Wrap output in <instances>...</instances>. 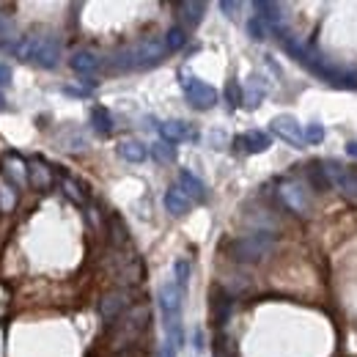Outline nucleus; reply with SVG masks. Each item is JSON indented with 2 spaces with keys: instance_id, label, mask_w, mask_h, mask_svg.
<instances>
[{
  "instance_id": "2",
  "label": "nucleus",
  "mask_w": 357,
  "mask_h": 357,
  "mask_svg": "<svg viewBox=\"0 0 357 357\" xmlns=\"http://www.w3.org/2000/svg\"><path fill=\"white\" fill-rule=\"evenodd\" d=\"M168 47H165V39H143L132 47H124L119 52H113L110 58V69L113 72H130V69H149V66H157L162 58H165Z\"/></svg>"
},
{
  "instance_id": "11",
  "label": "nucleus",
  "mask_w": 357,
  "mask_h": 357,
  "mask_svg": "<svg viewBox=\"0 0 357 357\" xmlns=\"http://www.w3.org/2000/svg\"><path fill=\"white\" fill-rule=\"evenodd\" d=\"M160 308H162L165 319H178V311H181V289L176 286V280L162 283V289H160Z\"/></svg>"
},
{
  "instance_id": "25",
  "label": "nucleus",
  "mask_w": 357,
  "mask_h": 357,
  "mask_svg": "<svg viewBox=\"0 0 357 357\" xmlns=\"http://www.w3.org/2000/svg\"><path fill=\"white\" fill-rule=\"evenodd\" d=\"M151 154L157 157V162H174V160H176V149H174L171 143H165V140L154 143V146H151Z\"/></svg>"
},
{
  "instance_id": "34",
  "label": "nucleus",
  "mask_w": 357,
  "mask_h": 357,
  "mask_svg": "<svg viewBox=\"0 0 357 357\" xmlns=\"http://www.w3.org/2000/svg\"><path fill=\"white\" fill-rule=\"evenodd\" d=\"M305 140L308 143H321L324 140V127L321 124H308L305 127Z\"/></svg>"
},
{
  "instance_id": "4",
  "label": "nucleus",
  "mask_w": 357,
  "mask_h": 357,
  "mask_svg": "<svg viewBox=\"0 0 357 357\" xmlns=\"http://www.w3.org/2000/svg\"><path fill=\"white\" fill-rule=\"evenodd\" d=\"M149 305H132L130 311L124 313L119 321H116V333L110 335V344H113V349H124V347H130L135 344L137 338H140V333L149 327Z\"/></svg>"
},
{
  "instance_id": "21",
  "label": "nucleus",
  "mask_w": 357,
  "mask_h": 357,
  "mask_svg": "<svg viewBox=\"0 0 357 357\" xmlns=\"http://www.w3.org/2000/svg\"><path fill=\"white\" fill-rule=\"evenodd\" d=\"M91 124L99 135H110L113 132V116L105 110V107H93L91 110Z\"/></svg>"
},
{
  "instance_id": "20",
  "label": "nucleus",
  "mask_w": 357,
  "mask_h": 357,
  "mask_svg": "<svg viewBox=\"0 0 357 357\" xmlns=\"http://www.w3.org/2000/svg\"><path fill=\"white\" fill-rule=\"evenodd\" d=\"M28 181L36 187V190H47L50 184H52V171L47 168L45 162H31V168H28Z\"/></svg>"
},
{
  "instance_id": "37",
  "label": "nucleus",
  "mask_w": 357,
  "mask_h": 357,
  "mask_svg": "<svg viewBox=\"0 0 357 357\" xmlns=\"http://www.w3.org/2000/svg\"><path fill=\"white\" fill-rule=\"evenodd\" d=\"M162 357H176V347H174L171 341H165V347H162Z\"/></svg>"
},
{
  "instance_id": "16",
  "label": "nucleus",
  "mask_w": 357,
  "mask_h": 357,
  "mask_svg": "<svg viewBox=\"0 0 357 357\" xmlns=\"http://www.w3.org/2000/svg\"><path fill=\"white\" fill-rule=\"evenodd\" d=\"M190 206H192V201L181 192V187H178V184L165 192V209H168L174 218H184V215L190 212Z\"/></svg>"
},
{
  "instance_id": "19",
  "label": "nucleus",
  "mask_w": 357,
  "mask_h": 357,
  "mask_svg": "<svg viewBox=\"0 0 357 357\" xmlns=\"http://www.w3.org/2000/svg\"><path fill=\"white\" fill-rule=\"evenodd\" d=\"M178 11H181L184 25H187V28H195V25H201L206 6H204V3H198V0H187V3H178Z\"/></svg>"
},
{
  "instance_id": "5",
  "label": "nucleus",
  "mask_w": 357,
  "mask_h": 357,
  "mask_svg": "<svg viewBox=\"0 0 357 357\" xmlns=\"http://www.w3.org/2000/svg\"><path fill=\"white\" fill-rule=\"evenodd\" d=\"M181 89L187 93V102H190L195 110H209V107H215V102H218V91L212 89L209 83L192 77V75H181Z\"/></svg>"
},
{
  "instance_id": "26",
  "label": "nucleus",
  "mask_w": 357,
  "mask_h": 357,
  "mask_svg": "<svg viewBox=\"0 0 357 357\" xmlns=\"http://www.w3.org/2000/svg\"><path fill=\"white\" fill-rule=\"evenodd\" d=\"M184 45H187L184 28H171V31L165 33V47H168V52H176V50H181Z\"/></svg>"
},
{
  "instance_id": "22",
  "label": "nucleus",
  "mask_w": 357,
  "mask_h": 357,
  "mask_svg": "<svg viewBox=\"0 0 357 357\" xmlns=\"http://www.w3.org/2000/svg\"><path fill=\"white\" fill-rule=\"evenodd\" d=\"M110 242H113V248H124L130 242V231L121 218H110Z\"/></svg>"
},
{
  "instance_id": "9",
  "label": "nucleus",
  "mask_w": 357,
  "mask_h": 357,
  "mask_svg": "<svg viewBox=\"0 0 357 357\" xmlns=\"http://www.w3.org/2000/svg\"><path fill=\"white\" fill-rule=\"evenodd\" d=\"M272 132L278 135L280 140H286L289 146L300 149L305 143V130L300 127V121L294 116H275L272 119Z\"/></svg>"
},
{
  "instance_id": "12",
  "label": "nucleus",
  "mask_w": 357,
  "mask_h": 357,
  "mask_svg": "<svg viewBox=\"0 0 357 357\" xmlns=\"http://www.w3.org/2000/svg\"><path fill=\"white\" fill-rule=\"evenodd\" d=\"M234 146L242 149V151H248V154H261V151L269 149V135L261 132V130H250V132L245 135H236L234 137Z\"/></svg>"
},
{
  "instance_id": "38",
  "label": "nucleus",
  "mask_w": 357,
  "mask_h": 357,
  "mask_svg": "<svg viewBox=\"0 0 357 357\" xmlns=\"http://www.w3.org/2000/svg\"><path fill=\"white\" fill-rule=\"evenodd\" d=\"M195 349H204V333L195 330Z\"/></svg>"
},
{
  "instance_id": "39",
  "label": "nucleus",
  "mask_w": 357,
  "mask_h": 357,
  "mask_svg": "<svg viewBox=\"0 0 357 357\" xmlns=\"http://www.w3.org/2000/svg\"><path fill=\"white\" fill-rule=\"evenodd\" d=\"M347 154H349V157H357V140L347 143Z\"/></svg>"
},
{
  "instance_id": "24",
  "label": "nucleus",
  "mask_w": 357,
  "mask_h": 357,
  "mask_svg": "<svg viewBox=\"0 0 357 357\" xmlns=\"http://www.w3.org/2000/svg\"><path fill=\"white\" fill-rule=\"evenodd\" d=\"M6 174L11 176V181H14V184H25V181H28L25 165H22V160H20V157H11V160L6 162Z\"/></svg>"
},
{
  "instance_id": "10",
  "label": "nucleus",
  "mask_w": 357,
  "mask_h": 357,
  "mask_svg": "<svg viewBox=\"0 0 357 357\" xmlns=\"http://www.w3.org/2000/svg\"><path fill=\"white\" fill-rule=\"evenodd\" d=\"M209 308H212V319L218 327H223L225 321L231 319V311H234V297L225 291L223 286H215L212 294H209Z\"/></svg>"
},
{
  "instance_id": "30",
  "label": "nucleus",
  "mask_w": 357,
  "mask_h": 357,
  "mask_svg": "<svg viewBox=\"0 0 357 357\" xmlns=\"http://www.w3.org/2000/svg\"><path fill=\"white\" fill-rule=\"evenodd\" d=\"M174 275H176V286L184 289L187 280H190V261H187V259H178L176 264H174Z\"/></svg>"
},
{
  "instance_id": "8",
  "label": "nucleus",
  "mask_w": 357,
  "mask_h": 357,
  "mask_svg": "<svg viewBox=\"0 0 357 357\" xmlns=\"http://www.w3.org/2000/svg\"><path fill=\"white\" fill-rule=\"evenodd\" d=\"M278 195H280V201H283L294 215H303V218L311 215V201H308L305 190H303L297 181H291V178L278 181Z\"/></svg>"
},
{
  "instance_id": "32",
  "label": "nucleus",
  "mask_w": 357,
  "mask_h": 357,
  "mask_svg": "<svg viewBox=\"0 0 357 357\" xmlns=\"http://www.w3.org/2000/svg\"><path fill=\"white\" fill-rule=\"evenodd\" d=\"M225 99H228V105H231V107H236V105L245 99V96H242V89H239V83H236V80H231V83H228V89H225Z\"/></svg>"
},
{
  "instance_id": "14",
  "label": "nucleus",
  "mask_w": 357,
  "mask_h": 357,
  "mask_svg": "<svg viewBox=\"0 0 357 357\" xmlns=\"http://www.w3.org/2000/svg\"><path fill=\"white\" fill-rule=\"evenodd\" d=\"M69 66H72L77 75H93V72L102 66V61H99V55L91 52V50H77V52L69 58Z\"/></svg>"
},
{
  "instance_id": "29",
  "label": "nucleus",
  "mask_w": 357,
  "mask_h": 357,
  "mask_svg": "<svg viewBox=\"0 0 357 357\" xmlns=\"http://www.w3.org/2000/svg\"><path fill=\"white\" fill-rule=\"evenodd\" d=\"M248 33H250L253 42H264V39H267V25H264L259 17H253V20L248 22Z\"/></svg>"
},
{
  "instance_id": "6",
  "label": "nucleus",
  "mask_w": 357,
  "mask_h": 357,
  "mask_svg": "<svg viewBox=\"0 0 357 357\" xmlns=\"http://www.w3.org/2000/svg\"><path fill=\"white\" fill-rule=\"evenodd\" d=\"M130 308H132V297L127 289H113L99 300V316L107 324H116V319H121Z\"/></svg>"
},
{
  "instance_id": "15",
  "label": "nucleus",
  "mask_w": 357,
  "mask_h": 357,
  "mask_svg": "<svg viewBox=\"0 0 357 357\" xmlns=\"http://www.w3.org/2000/svg\"><path fill=\"white\" fill-rule=\"evenodd\" d=\"M178 187H181V192L190 201H204L206 198V184L195 176V174H190V171H181L178 174Z\"/></svg>"
},
{
  "instance_id": "31",
  "label": "nucleus",
  "mask_w": 357,
  "mask_h": 357,
  "mask_svg": "<svg viewBox=\"0 0 357 357\" xmlns=\"http://www.w3.org/2000/svg\"><path fill=\"white\" fill-rule=\"evenodd\" d=\"M261 99H264V86H259V89H256V77H253V89L245 93V99H242V102H245L248 107H256Z\"/></svg>"
},
{
  "instance_id": "28",
  "label": "nucleus",
  "mask_w": 357,
  "mask_h": 357,
  "mask_svg": "<svg viewBox=\"0 0 357 357\" xmlns=\"http://www.w3.org/2000/svg\"><path fill=\"white\" fill-rule=\"evenodd\" d=\"M17 204V192L8 184H0V212H11Z\"/></svg>"
},
{
  "instance_id": "40",
  "label": "nucleus",
  "mask_w": 357,
  "mask_h": 357,
  "mask_svg": "<svg viewBox=\"0 0 357 357\" xmlns=\"http://www.w3.org/2000/svg\"><path fill=\"white\" fill-rule=\"evenodd\" d=\"M6 31H8V20L0 14V33H6Z\"/></svg>"
},
{
  "instance_id": "1",
  "label": "nucleus",
  "mask_w": 357,
  "mask_h": 357,
  "mask_svg": "<svg viewBox=\"0 0 357 357\" xmlns=\"http://www.w3.org/2000/svg\"><path fill=\"white\" fill-rule=\"evenodd\" d=\"M6 50L17 52V58L31 61L42 69H55L61 63V39L55 33H28L20 42H3Z\"/></svg>"
},
{
  "instance_id": "13",
  "label": "nucleus",
  "mask_w": 357,
  "mask_h": 357,
  "mask_svg": "<svg viewBox=\"0 0 357 357\" xmlns=\"http://www.w3.org/2000/svg\"><path fill=\"white\" fill-rule=\"evenodd\" d=\"M253 8L259 11V20H261L264 25H272L278 33L283 31V6H278V3H267V0H256V3H253Z\"/></svg>"
},
{
  "instance_id": "33",
  "label": "nucleus",
  "mask_w": 357,
  "mask_h": 357,
  "mask_svg": "<svg viewBox=\"0 0 357 357\" xmlns=\"http://www.w3.org/2000/svg\"><path fill=\"white\" fill-rule=\"evenodd\" d=\"M335 86H341V89H357V69L341 72V77L335 80Z\"/></svg>"
},
{
  "instance_id": "23",
  "label": "nucleus",
  "mask_w": 357,
  "mask_h": 357,
  "mask_svg": "<svg viewBox=\"0 0 357 357\" xmlns=\"http://www.w3.org/2000/svg\"><path fill=\"white\" fill-rule=\"evenodd\" d=\"M212 349H215V357H236V341L228 338L225 333H220V335L215 338Z\"/></svg>"
},
{
  "instance_id": "41",
  "label": "nucleus",
  "mask_w": 357,
  "mask_h": 357,
  "mask_svg": "<svg viewBox=\"0 0 357 357\" xmlns=\"http://www.w3.org/2000/svg\"><path fill=\"white\" fill-rule=\"evenodd\" d=\"M3 107H6V99H3V93H0V110H3Z\"/></svg>"
},
{
  "instance_id": "18",
  "label": "nucleus",
  "mask_w": 357,
  "mask_h": 357,
  "mask_svg": "<svg viewBox=\"0 0 357 357\" xmlns=\"http://www.w3.org/2000/svg\"><path fill=\"white\" fill-rule=\"evenodd\" d=\"M119 157L127 160V162H132V165H140L149 157V149L140 140H124V143H119Z\"/></svg>"
},
{
  "instance_id": "27",
  "label": "nucleus",
  "mask_w": 357,
  "mask_h": 357,
  "mask_svg": "<svg viewBox=\"0 0 357 357\" xmlns=\"http://www.w3.org/2000/svg\"><path fill=\"white\" fill-rule=\"evenodd\" d=\"M61 187H63V192H66L75 204H86V192L80 190V184H77V181H72L69 176H61Z\"/></svg>"
},
{
  "instance_id": "7",
  "label": "nucleus",
  "mask_w": 357,
  "mask_h": 357,
  "mask_svg": "<svg viewBox=\"0 0 357 357\" xmlns=\"http://www.w3.org/2000/svg\"><path fill=\"white\" fill-rule=\"evenodd\" d=\"M321 168H324L327 181H330L341 195H347V198H357V174L355 171L344 168V165H341V162H335V160L321 162Z\"/></svg>"
},
{
  "instance_id": "17",
  "label": "nucleus",
  "mask_w": 357,
  "mask_h": 357,
  "mask_svg": "<svg viewBox=\"0 0 357 357\" xmlns=\"http://www.w3.org/2000/svg\"><path fill=\"white\" fill-rule=\"evenodd\" d=\"M160 135H162L165 143H181V140L192 137V130L184 121H162L160 124Z\"/></svg>"
},
{
  "instance_id": "3",
  "label": "nucleus",
  "mask_w": 357,
  "mask_h": 357,
  "mask_svg": "<svg viewBox=\"0 0 357 357\" xmlns=\"http://www.w3.org/2000/svg\"><path fill=\"white\" fill-rule=\"evenodd\" d=\"M228 259H234L236 264H261L269 253L275 250V236L267 231H256V234H245L236 236L225 245Z\"/></svg>"
},
{
  "instance_id": "36",
  "label": "nucleus",
  "mask_w": 357,
  "mask_h": 357,
  "mask_svg": "<svg viewBox=\"0 0 357 357\" xmlns=\"http://www.w3.org/2000/svg\"><path fill=\"white\" fill-rule=\"evenodd\" d=\"M8 80H11V69H8V66H3V63H0V89H3V86H6V83H8Z\"/></svg>"
},
{
  "instance_id": "35",
  "label": "nucleus",
  "mask_w": 357,
  "mask_h": 357,
  "mask_svg": "<svg viewBox=\"0 0 357 357\" xmlns=\"http://www.w3.org/2000/svg\"><path fill=\"white\" fill-rule=\"evenodd\" d=\"M220 11H225V17H236L239 3H236V0H223V3H220Z\"/></svg>"
}]
</instances>
